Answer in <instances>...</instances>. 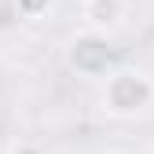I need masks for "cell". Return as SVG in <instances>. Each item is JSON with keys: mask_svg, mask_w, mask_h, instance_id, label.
<instances>
[{"mask_svg": "<svg viewBox=\"0 0 154 154\" xmlns=\"http://www.w3.org/2000/svg\"><path fill=\"white\" fill-rule=\"evenodd\" d=\"M125 11H128L125 0H85V4H81V18H85V26L95 37L114 33L125 22Z\"/></svg>", "mask_w": 154, "mask_h": 154, "instance_id": "cell-2", "label": "cell"}, {"mask_svg": "<svg viewBox=\"0 0 154 154\" xmlns=\"http://www.w3.org/2000/svg\"><path fill=\"white\" fill-rule=\"evenodd\" d=\"M48 8H51V0H15L18 18H41V15H48Z\"/></svg>", "mask_w": 154, "mask_h": 154, "instance_id": "cell-4", "label": "cell"}, {"mask_svg": "<svg viewBox=\"0 0 154 154\" xmlns=\"http://www.w3.org/2000/svg\"><path fill=\"white\" fill-rule=\"evenodd\" d=\"M99 103L110 118H136L154 106V77L136 66H118L103 77Z\"/></svg>", "mask_w": 154, "mask_h": 154, "instance_id": "cell-1", "label": "cell"}, {"mask_svg": "<svg viewBox=\"0 0 154 154\" xmlns=\"http://www.w3.org/2000/svg\"><path fill=\"white\" fill-rule=\"evenodd\" d=\"M106 59H110V48L103 37H77L70 44V63L77 66V73H106Z\"/></svg>", "mask_w": 154, "mask_h": 154, "instance_id": "cell-3", "label": "cell"}, {"mask_svg": "<svg viewBox=\"0 0 154 154\" xmlns=\"http://www.w3.org/2000/svg\"><path fill=\"white\" fill-rule=\"evenodd\" d=\"M8 154H48L41 143H33V140H15L11 147H8Z\"/></svg>", "mask_w": 154, "mask_h": 154, "instance_id": "cell-5", "label": "cell"}]
</instances>
